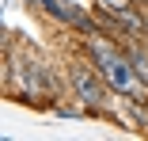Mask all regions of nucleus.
<instances>
[{"instance_id": "7ed1b4c3", "label": "nucleus", "mask_w": 148, "mask_h": 141, "mask_svg": "<svg viewBox=\"0 0 148 141\" xmlns=\"http://www.w3.org/2000/svg\"><path fill=\"white\" fill-rule=\"evenodd\" d=\"M15 76H19V88L27 95H46V76H42V65L38 61H19Z\"/></svg>"}, {"instance_id": "f03ea898", "label": "nucleus", "mask_w": 148, "mask_h": 141, "mask_svg": "<svg viewBox=\"0 0 148 141\" xmlns=\"http://www.w3.org/2000/svg\"><path fill=\"white\" fill-rule=\"evenodd\" d=\"M69 76H72V88H76V95H80L84 103H103V99H106V88H103V80H99L103 73L95 76L87 65H72Z\"/></svg>"}, {"instance_id": "f257e3e1", "label": "nucleus", "mask_w": 148, "mask_h": 141, "mask_svg": "<svg viewBox=\"0 0 148 141\" xmlns=\"http://www.w3.org/2000/svg\"><path fill=\"white\" fill-rule=\"evenodd\" d=\"M91 57H95V65H99V73L106 80V88L122 92V95H133V99L140 95L137 92V80H133V65L118 50H110L106 42H91Z\"/></svg>"}, {"instance_id": "20e7f679", "label": "nucleus", "mask_w": 148, "mask_h": 141, "mask_svg": "<svg viewBox=\"0 0 148 141\" xmlns=\"http://www.w3.org/2000/svg\"><path fill=\"white\" fill-rule=\"evenodd\" d=\"M99 4H103V8H106V12L118 19V23H122L129 35H140V31H144V23H140L133 12H129V4H125V0H99Z\"/></svg>"}, {"instance_id": "39448f33", "label": "nucleus", "mask_w": 148, "mask_h": 141, "mask_svg": "<svg viewBox=\"0 0 148 141\" xmlns=\"http://www.w3.org/2000/svg\"><path fill=\"white\" fill-rule=\"evenodd\" d=\"M133 69H137V76L148 84V57H144V53H133Z\"/></svg>"}]
</instances>
